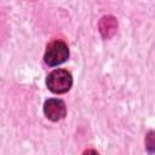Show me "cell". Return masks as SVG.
<instances>
[{"label": "cell", "instance_id": "1", "mask_svg": "<svg viewBox=\"0 0 155 155\" xmlns=\"http://www.w3.org/2000/svg\"><path fill=\"white\" fill-rule=\"evenodd\" d=\"M46 85L48 90L53 93H65L70 90L73 85L71 74L65 69H56L48 74L46 79Z\"/></svg>", "mask_w": 155, "mask_h": 155}, {"label": "cell", "instance_id": "4", "mask_svg": "<svg viewBox=\"0 0 155 155\" xmlns=\"http://www.w3.org/2000/svg\"><path fill=\"white\" fill-rule=\"evenodd\" d=\"M98 27H99V31H101L102 36L104 39H109L116 33L117 22L113 16H104L99 21Z\"/></svg>", "mask_w": 155, "mask_h": 155}, {"label": "cell", "instance_id": "2", "mask_svg": "<svg viewBox=\"0 0 155 155\" xmlns=\"http://www.w3.org/2000/svg\"><path fill=\"white\" fill-rule=\"evenodd\" d=\"M68 57H69L68 45L62 40H56L47 45L44 61L47 65L54 67L64 63L68 59Z\"/></svg>", "mask_w": 155, "mask_h": 155}, {"label": "cell", "instance_id": "3", "mask_svg": "<svg viewBox=\"0 0 155 155\" xmlns=\"http://www.w3.org/2000/svg\"><path fill=\"white\" fill-rule=\"evenodd\" d=\"M44 114L51 121H59L67 114L65 103L62 99H57V98L47 99L44 104Z\"/></svg>", "mask_w": 155, "mask_h": 155}, {"label": "cell", "instance_id": "6", "mask_svg": "<svg viewBox=\"0 0 155 155\" xmlns=\"http://www.w3.org/2000/svg\"><path fill=\"white\" fill-rule=\"evenodd\" d=\"M84 155H98V153L96 150H93V149H88V150H86L84 153Z\"/></svg>", "mask_w": 155, "mask_h": 155}, {"label": "cell", "instance_id": "5", "mask_svg": "<svg viewBox=\"0 0 155 155\" xmlns=\"http://www.w3.org/2000/svg\"><path fill=\"white\" fill-rule=\"evenodd\" d=\"M145 145H147V149H148L149 153H153V151H154V132H153V131H150V132L147 134Z\"/></svg>", "mask_w": 155, "mask_h": 155}]
</instances>
